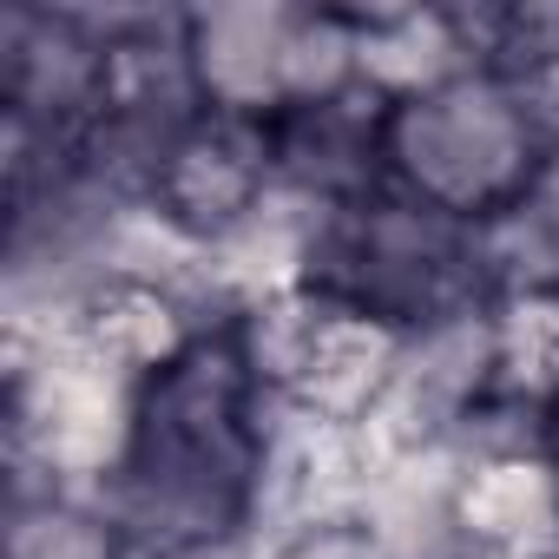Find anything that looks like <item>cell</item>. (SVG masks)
Returning a JSON list of instances; mask_svg holds the SVG:
<instances>
[{"label": "cell", "mask_w": 559, "mask_h": 559, "mask_svg": "<svg viewBox=\"0 0 559 559\" xmlns=\"http://www.w3.org/2000/svg\"><path fill=\"white\" fill-rule=\"evenodd\" d=\"M539 435H546V454H552V467H559V389H552L546 408H539Z\"/></svg>", "instance_id": "cell-2"}, {"label": "cell", "mask_w": 559, "mask_h": 559, "mask_svg": "<svg viewBox=\"0 0 559 559\" xmlns=\"http://www.w3.org/2000/svg\"><path fill=\"white\" fill-rule=\"evenodd\" d=\"M126 474L139 493H152L165 513H185L191 533L230 520L250 487V362L237 330L198 336L178 349L139 415H132V454Z\"/></svg>", "instance_id": "cell-1"}]
</instances>
